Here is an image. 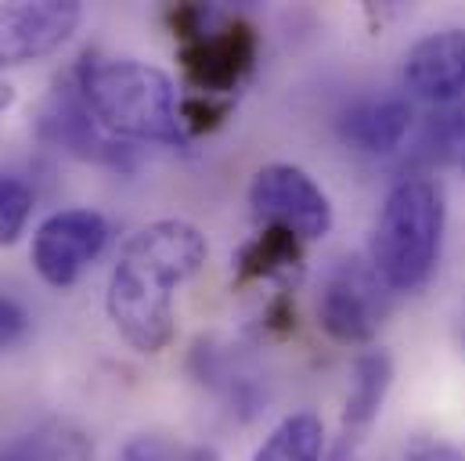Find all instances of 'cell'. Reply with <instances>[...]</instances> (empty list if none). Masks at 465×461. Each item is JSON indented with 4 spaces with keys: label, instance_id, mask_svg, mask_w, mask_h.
<instances>
[{
    "label": "cell",
    "instance_id": "1",
    "mask_svg": "<svg viewBox=\"0 0 465 461\" xmlns=\"http://www.w3.org/2000/svg\"><path fill=\"white\" fill-rule=\"evenodd\" d=\"M206 238L188 221H155L137 230L109 278V318L137 353L166 349L177 332L173 292L206 263Z\"/></svg>",
    "mask_w": 465,
    "mask_h": 461
},
{
    "label": "cell",
    "instance_id": "2",
    "mask_svg": "<svg viewBox=\"0 0 465 461\" xmlns=\"http://www.w3.org/2000/svg\"><path fill=\"white\" fill-rule=\"evenodd\" d=\"M448 224L444 188L433 177H401L371 228L368 263L390 292H415L430 281Z\"/></svg>",
    "mask_w": 465,
    "mask_h": 461
},
{
    "label": "cell",
    "instance_id": "3",
    "mask_svg": "<svg viewBox=\"0 0 465 461\" xmlns=\"http://www.w3.org/2000/svg\"><path fill=\"white\" fill-rule=\"evenodd\" d=\"M80 91L94 119L119 137L188 148L181 102H177L173 80L163 69L130 62V58L87 62L80 69Z\"/></svg>",
    "mask_w": 465,
    "mask_h": 461
},
{
    "label": "cell",
    "instance_id": "4",
    "mask_svg": "<svg viewBox=\"0 0 465 461\" xmlns=\"http://www.w3.org/2000/svg\"><path fill=\"white\" fill-rule=\"evenodd\" d=\"M249 210L260 228H282L300 241L325 238L332 230V202L311 173L289 162L263 166L249 184Z\"/></svg>",
    "mask_w": 465,
    "mask_h": 461
},
{
    "label": "cell",
    "instance_id": "5",
    "mask_svg": "<svg viewBox=\"0 0 465 461\" xmlns=\"http://www.w3.org/2000/svg\"><path fill=\"white\" fill-rule=\"evenodd\" d=\"M390 310L386 285L371 270V263L347 260L340 263L318 299V325L329 339L343 346H364L375 339L382 318Z\"/></svg>",
    "mask_w": 465,
    "mask_h": 461
},
{
    "label": "cell",
    "instance_id": "6",
    "mask_svg": "<svg viewBox=\"0 0 465 461\" xmlns=\"http://www.w3.org/2000/svg\"><path fill=\"white\" fill-rule=\"evenodd\" d=\"M256 29L242 18L206 25L192 40L181 44L184 80L199 91V98H228L234 87L252 73L256 62Z\"/></svg>",
    "mask_w": 465,
    "mask_h": 461
},
{
    "label": "cell",
    "instance_id": "7",
    "mask_svg": "<svg viewBox=\"0 0 465 461\" xmlns=\"http://www.w3.org/2000/svg\"><path fill=\"white\" fill-rule=\"evenodd\" d=\"M105 241H109V224H105L102 213H94V210H62V213H51L36 228L29 256H33L36 274L47 285L69 289L87 270V263H94L102 256Z\"/></svg>",
    "mask_w": 465,
    "mask_h": 461
},
{
    "label": "cell",
    "instance_id": "8",
    "mask_svg": "<svg viewBox=\"0 0 465 461\" xmlns=\"http://www.w3.org/2000/svg\"><path fill=\"white\" fill-rule=\"evenodd\" d=\"M84 22L76 0H18L0 4V69L54 54Z\"/></svg>",
    "mask_w": 465,
    "mask_h": 461
},
{
    "label": "cell",
    "instance_id": "9",
    "mask_svg": "<svg viewBox=\"0 0 465 461\" xmlns=\"http://www.w3.org/2000/svg\"><path fill=\"white\" fill-rule=\"evenodd\" d=\"M36 130H40V137H44L47 144H54V148H62V152H69V155H76V159H87V162H113V166L123 162L119 144H113V141L102 133V123L91 113V105H87L80 83H76V87L65 83V87H58V91L47 98Z\"/></svg>",
    "mask_w": 465,
    "mask_h": 461
},
{
    "label": "cell",
    "instance_id": "10",
    "mask_svg": "<svg viewBox=\"0 0 465 461\" xmlns=\"http://www.w3.org/2000/svg\"><path fill=\"white\" fill-rule=\"evenodd\" d=\"M404 83L430 105H451L465 94V33L440 29L422 36L404 58Z\"/></svg>",
    "mask_w": 465,
    "mask_h": 461
},
{
    "label": "cell",
    "instance_id": "11",
    "mask_svg": "<svg viewBox=\"0 0 465 461\" xmlns=\"http://www.w3.org/2000/svg\"><path fill=\"white\" fill-rule=\"evenodd\" d=\"M411 123L415 109L408 98H375L353 105L340 123V133L361 155H393L411 133Z\"/></svg>",
    "mask_w": 465,
    "mask_h": 461
},
{
    "label": "cell",
    "instance_id": "12",
    "mask_svg": "<svg viewBox=\"0 0 465 461\" xmlns=\"http://www.w3.org/2000/svg\"><path fill=\"white\" fill-rule=\"evenodd\" d=\"M393 386V360L386 349H368L353 360V378H350L347 407H343V426L347 433L364 429L379 411L382 400Z\"/></svg>",
    "mask_w": 465,
    "mask_h": 461
},
{
    "label": "cell",
    "instance_id": "13",
    "mask_svg": "<svg viewBox=\"0 0 465 461\" xmlns=\"http://www.w3.org/2000/svg\"><path fill=\"white\" fill-rule=\"evenodd\" d=\"M325 451V426L314 411H296L282 418L271 436L256 447L249 461H322Z\"/></svg>",
    "mask_w": 465,
    "mask_h": 461
},
{
    "label": "cell",
    "instance_id": "14",
    "mask_svg": "<svg viewBox=\"0 0 465 461\" xmlns=\"http://www.w3.org/2000/svg\"><path fill=\"white\" fill-rule=\"evenodd\" d=\"M303 260L300 238L282 228H263L242 252H238V281H260L296 270Z\"/></svg>",
    "mask_w": 465,
    "mask_h": 461
},
{
    "label": "cell",
    "instance_id": "15",
    "mask_svg": "<svg viewBox=\"0 0 465 461\" xmlns=\"http://www.w3.org/2000/svg\"><path fill=\"white\" fill-rule=\"evenodd\" d=\"M426 155L430 159H451L459 170L465 173V105L462 109H451V113L437 115L426 130V141H422Z\"/></svg>",
    "mask_w": 465,
    "mask_h": 461
},
{
    "label": "cell",
    "instance_id": "16",
    "mask_svg": "<svg viewBox=\"0 0 465 461\" xmlns=\"http://www.w3.org/2000/svg\"><path fill=\"white\" fill-rule=\"evenodd\" d=\"M33 191L18 177H0V245H15L29 224Z\"/></svg>",
    "mask_w": 465,
    "mask_h": 461
},
{
    "label": "cell",
    "instance_id": "17",
    "mask_svg": "<svg viewBox=\"0 0 465 461\" xmlns=\"http://www.w3.org/2000/svg\"><path fill=\"white\" fill-rule=\"evenodd\" d=\"M228 102H221V98H188L184 105H181V123H184V133L192 130V133H203V130H217L221 123H224V115H228Z\"/></svg>",
    "mask_w": 465,
    "mask_h": 461
},
{
    "label": "cell",
    "instance_id": "18",
    "mask_svg": "<svg viewBox=\"0 0 465 461\" xmlns=\"http://www.w3.org/2000/svg\"><path fill=\"white\" fill-rule=\"evenodd\" d=\"M25 336H29V314L15 299L0 296V353L18 346Z\"/></svg>",
    "mask_w": 465,
    "mask_h": 461
},
{
    "label": "cell",
    "instance_id": "19",
    "mask_svg": "<svg viewBox=\"0 0 465 461\" xmlns=\"http://www.w3.org/2000/svg\"><path fill=\"white\" fill-rule=\"evenodd\" d=\"M181 455H173V444L159 440V436H137L134 444H126V451L119 455V461H177Z\"/></svg>",
    "mask_w": 465,
    "mask_h": 461
},
{
    "label": "cell",
    "instance_id": "20",
    "mask_svg": "<svg viewBox=\"0 0 465 461\" xmlns=\"http://www.w3.org/2000/svg\"><path fill=\"white\" fill-rule=\"evenodd\" d=\"M404 461H465V455L459 447H451V444H444V440H415L411 447H408V455Z\"/></svg>",
    "mask_w": 465,
    "mask_h": 461
},
{
    "label": "cell",
    "instance_id": "21",
    "mask_svg": "<svg viewBox=\"0 0 465 461\" xmlns=\"http://www.w3.org/2000/svg\"><path fill=\"white\" fill-rule=\"evenodd\" d=\"M0 461H58V451L47 447L44 440H22V444H11L7 451H0Z\"/></svg>",
    "mask_w": 465,
    "mask_h": 461
},
{
    "label": "cell",
    "instance_id": "22",
    "mask_svg": "<svg viewBox=\"0 0 465 461\" xmlns=\"http://www.w3.org/2000/svg\"><path fill=\"white\" fill-rule=\"evenodd\" d=\"M353 447H357V436L347 433V436H343V440H340V444H336V447H332L322 461H353Z\"/></svg>",
    "mask_w": 465,
    "mask_h": 461
},
{
    "label": "cell",
    "instance_id": "23",
    "mask_svg": "<svg viewBox=\"0 0 465 461\" xmlns=\"http://www.w3.org/2000/svg\"><path fill=\"white\" fill-rule=\"evenodd\" d=\"M15 102H18V94H15V87L0 80V119H4V115L11 113V109H15Z\"/></svg>",
    "mask_w": 465,
    "mask_h": 461
},
{
    "label": "cell",
    "instance_id": "24",
    "mask_svg": "<svg viewBox=\"0 0 465 461\" xmlns=\"http://www.w3.org/2000/svg\"><path fill=\"white\" fill-rule=\"evenodd\" d=\"M177 461H221V455L213 447H192V451H184Z\"/></svg>",
    "mask_w": 465,
    "mask_h": 461
}]
</instances>
